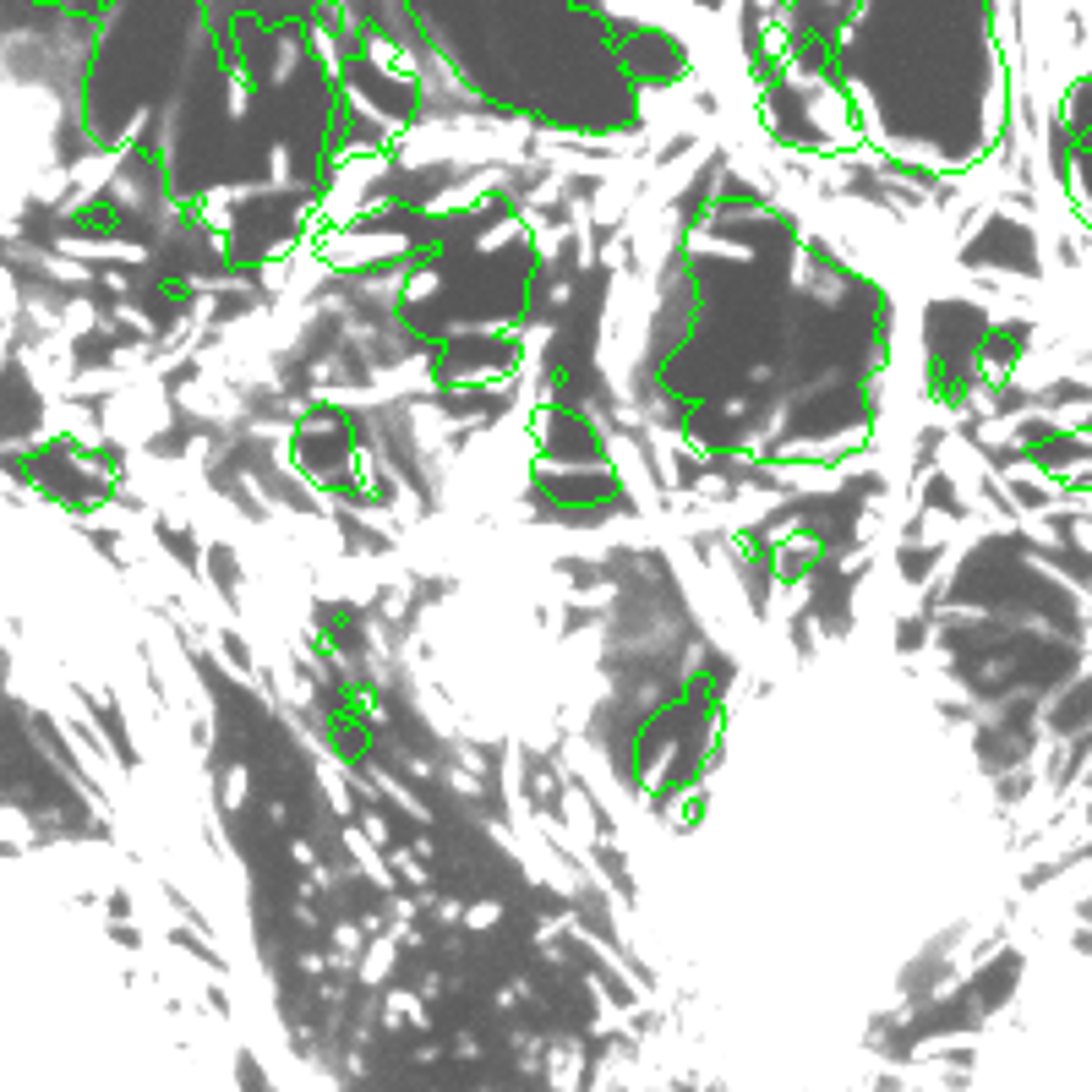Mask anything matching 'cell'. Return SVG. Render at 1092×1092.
I'll list each match as a JSON object with an SVG mask.
<instances>
[{"label":"cell","mask_w":1092,"mask_h":1092,"mask_svg":"<svg viewBox=\"0 0 1092 1092\" xmlns=\"http://www.w3.org/2000/svg\"><path fill=\"white\" fill-rule=\"evenodd\" d=\"M683 306L667 334L661 377L672 405L710 442L759 465H803L858 442L880 328L847 274L798 235H700L683 257Z\"/></svg>","instance_id":"cell-1"}]
</instances>
